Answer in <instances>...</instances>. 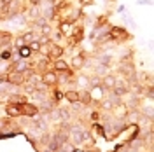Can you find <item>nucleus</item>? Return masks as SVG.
Listing matches in <instances>:
<instances>
[{
	"mask_svg": "<svg viewBox=\"0 0 154 152\" xmlns=\"http://www.w3.org/2000/svg\"><path fill=\"white\" fill-rule=\"evenodd\" d=\"M86 51H79L77 54H72V59L68 63V67L72 68L74 72H81L82 68H86Z\"/></svg>",
	"mask_w": 154,
	"mask_h": 152,
	"instance_id": "f257e3e1",
	"label": "nucleus"
},
{
	"mask_svg": "<svg viewBox=\"0 0 154 152\" xmlns=\"http://www.w3.org/2000/svg\"><path fill=\"white\" fill-rule=\"evenodd\" d=\"M65 53H67V51H65V47H61L60 44H54V42H51V40L48 42V54H46V58H48L49 61L61 59Z\"/></svg>",
	"mask_w": 154,
	"mask_h": 152,
	"instance_id": "f03ea898",
	"label": "nucleus"
},
{
	"mask_svg": "<svg viewBox=\"0 0 154 152\" xmlns=\"http://www.w3.org/2000/svg\"><path fill=\"white\" fill-rule=\"evenodd\" d=\"M5 82L14 87H23L28 81H26L25 74H21V72H5Z\"/></svg>",
	"mask_w": 154,
	"mask_h": 152,
	"instance_id": "7ed1b4c3",
	"label": "nucleus"
},
{
	"mask_svg": "<svg viewBox=\"0 0 154 152\" xmlns=\"http://www.w3.org/2000/svg\"><path fill=\"white\" fill-rule=\"evenodd\" d=\"M116 82H117V75H116L114 72H109L107 75L102 77V87L105 89L107 93H110V91H112V87L116 86Z\"/></svg>",
	"mask_w": 154,
	"mask_h": 152,
	"instance_id": "20e7f679",
	"label": "nucleus"
},
{
	"mask_svg": "<svg viewBox=\"0 0 154 152\" xmlns=\"http://www.w3.org/2000/svg\"><path fill=\"white\" fill-rule=\"evenodd\" d=\"M40 81L48 86L49 89H51V87H54V86H58V75H56V72H53V70L44 72V74L40 75Z\"/></svg>",
	"mask_w": 154,
	"mask_h": 152,
	"instance_id": "39448f33",
	"label": "nucleus"
},
{
	"mask_svg": "<svg viewBox=\"0 0 154 152\" xmlns=\"http://www.w3.org/2000/svg\"><path fill=\"white\" fill-rule=\"evenodd\" d=\"M51 70H53V72H56V74H67V72H70L72 68L68 67V63L61 58V59H56V61H53V63H51Z\"/></svg>",
	"mask_w": 154,
	"mask_h": 152,
	"instance_id": "423d86ee",
	"label": "nucleus"
},
{
	"mask_svg": "<svg viewBox=\"0 0 154 152\" xmlns=\"http://www.w3.org/2000/svg\"><path fill=\"white\" fill-rule=\"evenodd\" d=\"M110 114H112V117H114V119L123 121V119H126V115H128V107H126L125 103H121V105H117V107H114Z\"/></svg>",
	"mask_w": 154,
	"mask_h": 152,
	"instance_id": "0eeeda50",
	"label": "nucleus"
},
{
	"mask_svg": "<svg viewBox=\"0 0 154 152\" xmlns=\"http://www.w3.org/2000/svg\"><path fill=\"white\" fill-rule=\"evenodd\" d=\"M18 56V59H32L33 58V53L28 49V46H21L14 51V58Z\"/></svg>",
	"mask_w": 154,
	"mask_h": 152,
	"instance_id": "6e6552de",
	"label": "nucleus"
},
{
	"mask_svg": "<svg viewBox=\"0 0 154 152\" xmlns=\"http://www.w3.org/2000/svg\"><path fill=\"white\" fill-rule=\"evenodd\" d=\"M5 114L7 117H21V108H19V105H14V103H7L5 105Z\"/></svg>",
	"mask_w": 154,
	"mask_h": 152,
	"instance_id": "1a4fd4ad",
	"label": "nucleus"
},
{
	"mask_svg": "<svg viewBox=\"0 0 154 152\" xmlns=\"http://www.w3.org/2000/svg\"><path fill=\"white\" fill-rule=\"evenodd\" d=\"M51 93H53V96L49 98L53 103L60 105V102L63 100V89H60V86H54V87H51Z\"/></svg>",
	"mask_w": 154,
	"mask_h": 152,
	"instance_id": "9d476101",
	"label": "nucleus"
},
{
	"mask_svg": "<svg viewBox=\"0 0 154 152\" xmlns=\"http://www.w3.org/2000/svg\"><path fill=\"white\" fill-rule=\"evenodd\" d=\"M140 110H128V115H126V119L130 121V124H138L140 121Z\"/></svg>",
	"mask_w": 154,
	"mask_h": 152,
	"instance_id": "9b49d317",
	"label": "nucleus"
},
{
	"mask_svg": "<svg viewBox=\"0 0 154 152\" xmlns=\"http://www.w3.org/2000/svg\"><path fill=\"white\" fill-rule=\"evenodd\" d=\"M14 59V51L12 49H2L0 51V61H12Z\"/></svg>",
	"mask_w": 154,
	"mask_h": 152,
	"instance_id": "f8f14e48",
	"label": "nucleus"
},
{
	"mask_svg": "<svg viewBox=\"0 0 154 152\" xmlns=\"http://www.w3.org/2000/svg\"><path fill=\"white\" fill-rule=\"evenodd\" d=\"M112 108H114V105L110 103V100L105 96V98L100 102V112H112Z\"/></svg>",
	"mask_w": 154,
	"mask_h": 152,
	"instance_id": "ddd939ff",
	"label": "nucleus"
},
{
	"mask_svg": "<svg viewBox=\"0 0 154 152\" xmlns=\"http://www.w3.org/2000/svg\"><path fill=\"white\" fill-rule=\"evenodd\" d=\"M63 38H65V37L61 35V32H60L58 28H54L53 32H51V35H49V40H51V42H54V44H60Z\"/></svg>",
	"mask_w": 154,
	"mask_h": 152,
	"instance_id": "4468645a",
	"label": "nucleus"
},
{
	"mask_svg": "<svg viewBox=\"0 0 154 152\" xmlns=\"http://www.w3.org/2000/svg\"><path fill=\"white\" fill-rule=\"evenodd\" d=\"M26 5L28 7H40L42 5V0H26Z\"/></svg>",
	"mask_w": 154,
	"mask_h": 152,
	"instance_id": "2eb2a0df",
	"label": "nucleus"
},
{
	"mask_svg": "<svg viewBox=\"0 0 154 152\" xmlns=\"http://www.w3.org/2000/svg\"><path fill=\"white\" fill-rule=\"evenodd\" d=\"M137 5H152V0H137Z\"/></svg>",
	"mask_w": 154,
	"mask_h": 152,
	"instance_id": "dca6fc26",
	"label": "nucleus"
},
{
	"mask_svg": "<svg viewBox=\"0 0 154 152\" xmlns=\"http://www.w3.org/2000/svg\"><path fill=\"white\" fill-rule=\"evenodd\" d=\"M116 12H117V14H125V12H126V7L123 5V4H121V5H117V9H116Z\"/></svg>",
	"mask_w": 154,
	"mask_h": 152,
	"instance_id": "f3484780",
	"label": "nucleus"
}]
</instances>
